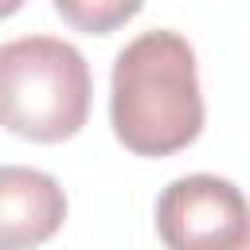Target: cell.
Masks as SVG:
<instances>
[{"label":"cell","mask_w":250,"mask_h":250,"mask_svg":"<svg viewBox=\"0 0 250 250\" xmlns=\"http://www.w3.org/2000/svg\"><path fill=\"white\" fill-rule=\"evenodd\" d=\"M109 125L137 156H172L199 137V70L180 31L152 27L117 51L109 74Z\"/></svg>","instance_id":"obj_1"},{"label":"cell","mask_w":250,"mask_h":250,"mask_svg":"<svg viewBox=\"0 0 250 250\" xmlns=\"http://www.w3.org/2000/svg\"><path fill=\"white\" fill-rule=\"evenodd\" d=\"M90 62L59 35H20L0 43V125L23 141L55 145L90 117Z\"/></svg>","instance_id":"obj_2"},{"label":"cell","mask_w":250,"mask_h":250,"mask_svg":"<svg viewBox=\"0 0 250 250\" xmlns=\"http://www.w3.org/2000/svg\"><path fill=\"white\" fill-rule=\"evenodd\" d=\"M156 234L164 250H246V199L223 176H180L156 199Z\"/></svg>","instance_id":"obj_3"},{"label":"cell","mask_w":250,"mask_h":250,"mask_svg":"<svg viewBox=\"0 0 250 250\" xmlns=\"http://www.w3.org/2000/svg\"><path fill=\"white\" fill-rule=\"evenodd\" d=\"M66 191L51 172L0 164V250H35L59 234Z\"/></svg>","instance_id":"obj_4"},{"label":"cell","mask_w":250,"mask_h":250,"mask_svg":"<svg viewBox=\"0 0 250 250\" xmlns=\"http://www.w3.org/2000/svg\"><path fill=\"white\" fill-rule=\"evenodd\" d=\"M55 12L90 35H105L117 23L133 20L141 12V4H133V0L129 4L125 0H55Z\"/></svg>","instance_id":"obj_5"},{"label":"cell","mask_w":250,"mask_h":250,"mask_svg":"<svg viewBox=\"0 0 250 250\" xmlns=\"http://www.w3.org/2000/svg\"><path fill=\"white\" fill-rule=\"evenodd\" d=\"M246 250H250V246H246Z\"/></svg>","instance_id":"obj_6"}]
</instances>
